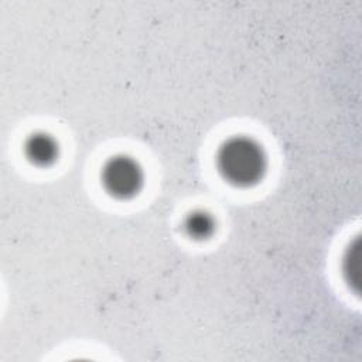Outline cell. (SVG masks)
I'll list each match as a JSON object with an SVG mask.
<instances>
[{"mask_svg":"<svg viewBox=\"0 0 362 362\" xmlns=\"http://www.w3.org/2000/svg\"><path fill=\"white\" fill-rule=\"evenodd\" d=\"M143 182V173L137 163L126 156L109 158L100 171V184L106 194L116 199L134 197Z\"/></svg>","mask_w":362,"mask_h":362,"instance_id":"cell-2","label":"cell"},{"mask_svg":"<svg viewBox=\"0 0 362 362\" xmlns=\"http://www.w3.org/2000/svg\"><path fill=\"white\" fill-rule=\"evenodd\" d=\"M215 163L222 178L235 187H250L259 182L266 171L262 147L245 136L228 139L219 147Z\"/></svg>","mask_w":362,"mask_h":362,"instance_id":"cell-1","label":"cell"},{"mask_svg":"<svg viewBox=\"0 0 362 362\" xmlns=\"http://www.w3.org/2000/svg\"><path fill=\"white\" fill-rule=\"evenodd\" d=\"M25 158L37 167H47L58 156L57 141L45 133H33L24 143Z\"/></svg>","mask_w":362,"mask_h":362,"instance_id":"cell-3","label":"cell"},{"mask_svg":"<svg viewBox=\"0 0 362 362\" xmlns=\"http://www.w3.org/2000/svg\"><path fill=\"white\" fill-rule=\"evenodd\" d=\"M182 228L188 238L204 240L211 236L214 230V221L208 214L202 211H194L185 216Z\"/></svg>","mask_w":362,"mask_h":362,"instance_id":"cell-4","label":"cell"}]
</instances>
